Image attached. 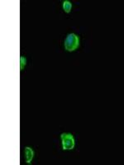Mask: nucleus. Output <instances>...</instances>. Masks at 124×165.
I'll return each instance as SVG.
<instances>
[{
  "instance_id": "1",
  "label": "nucleus",
  "mask_w": 124,
  "mask_h": 165,
  "mask_svg": "<svg viewBox=\"0 0 124 165\" xmlns=\"http://www.w3.org/2000/svg\"><path fill=\"white\" fill-rule=\"evenodd\" d=\"M64 46L65 49L67 51L71 52L75 51L80 46V37L75 33H70L67 35L66 38L65 40Z\"/></svg>"
},
{
  "instance_id": "2",
  "label": "nucleus",
  "mask_w": 124,
  "mask_h": 165,
  "mask_svg": "<svg viewBox=\"0 0 124 165\" xmlns=\"http://www.w3.org/2000/svg\"><path fill=\"white\" fill-rule=\"evenodd\" d=\"M62 148L64 150H70L75 148V141L73 135L70 133H63L60 135Z\"/></svg>"
},
{
  "instance_id": "3",
  "label": "nucleus",
  "mask_w": 124,
  "mask_h": 165,
  "mask_svg": "<svg viewBox=\"0 0 124 165\" xmlns=\"http://www.w3.org/2000/svg\"><path fill=\"white\" fill-rule=\"evenodd\" d=\"M34 157V151L30 147H26L25 148V159L28 163H30L33 159Z\"/></svg>"
},
{
  "instance_id": "4",
  "label": "nucleus",
  "mask_w": 124,
  "mask_h": 165,
  "mask_svg": "<svg viewBox=\"0 0 124 165\" xmlns=\"http://www.w3.org/2000/svg\"><path fill=\"white\" fill-rule=\"evenodd\" d=\"M63 10H64L66 13H70L72 9V3L71 2H70L69 0H65L63 2Z\"/></svg>"
},
{
  "instance_id": "5",
  "label": "nucleus",
  "mask_w": 124,
  "mask_h": 165,
  "mask_svg": "<svg viewBox=\"0 0 124 165\" xmlns=\"http://www.w3.org/2000/svg\"><path fill=\"white\" fill-rule=\"evenodd\" d=\"M26 64H27V60L24 56H21L20 58V70L22 71L24 68H25Z\"/></svg>"
}]
</instances>
